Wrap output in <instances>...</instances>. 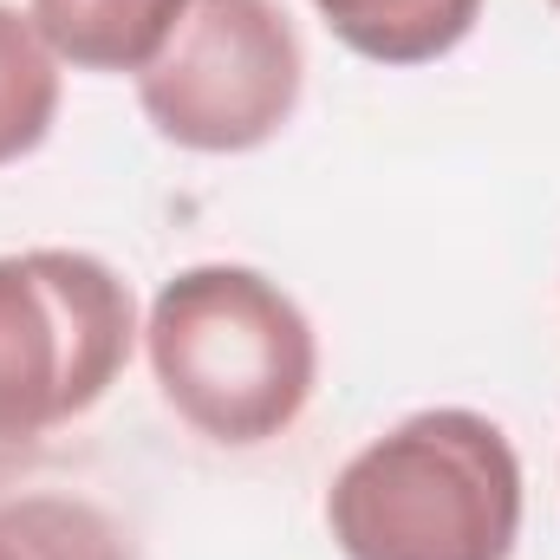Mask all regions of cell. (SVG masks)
Segmentation results:
<instances>
[{"instance_id":"3","label":"cell","mask_w":560,"mask_h":560,"mask_svg":"<svg viewBox=\"0 0 560 560\" xmlns=\"http://www.w3.org/2000/svg\"><path fill=\"white\" fill-rule=\"evenodd\" d=\"M138 346L131 280L85 248L0 255V450L85 418Z\"/></svg>"},{"instance_id":"8","label":"cell","mask_w":560,"mask_h":560,"mask_svg":"<svg viewBox=\"0 0 560 560\" xmlns=\"http://www.w3.org/2000/svg\"><path fill=\"white\" fill-rule=\"evenodd\" d=\"M59 118V59L33 13L0 0V170L33 156Z\"/></svg>"},{"instance_id":"7","label":"cell","mask_w":560,"mask_h":560,"mask_svg":"<svg viewBox=\"0 0 560 560\" xmlns=\"http://www.w3.org/2000/svg\"><path fill=\"white\" fill-rule=\"evenodd\" d=\"M0 560H138V548L85 495H0Z\"/></svg>"},{"instance_id":"5","label":"cell","mask_w":560,"mask_h":560,"mask_svg":"<svg viewBox=\"0 0 560 560\" xmlns=\"http://www.w3.org/2000/svg\"><path fill=\"white\" fill-rule=\"evenodd\" d=\"M183 7L189 0H26L52 59L79 72H143L170 46Z\"/></svg>"},{"instance_id":"9","label":"cell","mask_w":560,"mask_h":560,"mask_svg":"<svg viewBox=\"0 0 560 560\" xmlns=\"http://www.w3.org/2000/svg\"><path fill=\"white\" fill-rule=\"evenodd\" d=\"M555 7H560V0H555Z\"/></svg>"},{"instance_id":"2","label":"cell","mask_w":560,"mask_h":560,"mask_svg":"<svg viewBox=\"0 0 560 560\" xmlns=\"http://www.w3.org/2000/svg\"><path fill=\"white\" fill-rule=\"evenodd\" d=\"M326 528L346 560H509L522 535V456L482 411H418L332 476Z\"/></svg>"},{"instance_id":"6","label":"cell","mask_w":560,"mask_h":560,"mask_svg":"<svg viewBox=\"0 0 560 560\" xmlns=\"http://www.w3.org/2000/svg\"><path fill=\"white\" fill-rule=\"evenodd\" d=\"M313 7L332 26V39L372 66H430L456 52L482 20V0H313Z\"/></svg>"},{"instance_id":"1","label":"cell","mask_w":560,"mask_h":560,"mask_svg":"<svg viewBox=\"0 0 560 560\" xmlns=\"http://www.w3.org/2000/svg\"><path fill=\"white\" fill-rule=\"evenodd\" d=\"M143 352L163 405L222 450L275 443L319 385L313 319L280 280L242 261H202L163 280Z\"/></svg>"},{"instance_id":"4","label":"cell","mask_w":560,"mask_h":560,"mask_svg":"<svg viewBox=\"0 0 560 560\" xmlns=\"http://www.w3.org/2000/svg\"><path fill=\"white\" fill-rule=\"evenodd\" d=\"M306 52L275 0H189L170 46L138 72L150 131L176 150L242 156L300 112Z\"/></svg>"}]
</instances>
